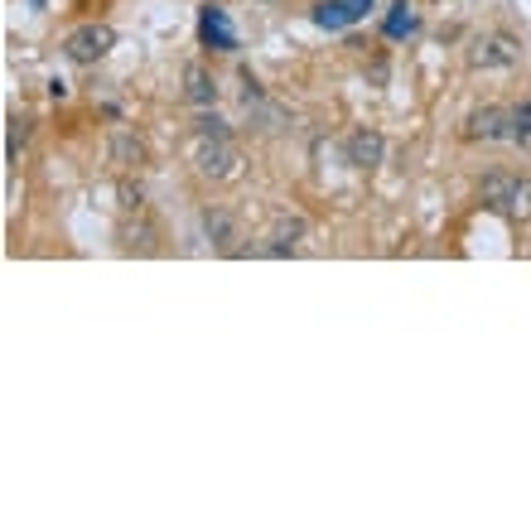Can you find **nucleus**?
I'll return each mask as SVG.
<instances>
[{
	"label": "nucleus",
	"mask_w": 531,
	"mask_h": 531,
	"mask_svg": "<svg viewBox=\"0 0 531 531\" xmlns=\"http://www.w3.org/2000/svg\"><path fill=\"white\" fill-rule=\"evenodd\" d=\"M203 39L218 44V49H237V34H232L223 10H203Z\"/></svg>",
	"instance_id": "f8f14e48"
},
{
	"label": "nucleus",
	"mask_w": 531,
	"mask_h": 531,
	"mask_svg": "<svg viewBox=\"0 0 531 531\" xmlns=\"http://www.w3.org/2000/svg\"><path fill=\"white\" fill-rule=\"evenodd\" d=\"M194 136H203V140H232V131H227V121L218 112H208L203 107V116L194 121Z\"/></svg>",
	"instance_id": "2eb2a0df"
},
{
	"label": "nucleus",
	"mask_w": 531,
	"mask_h": 531,
	"mask_svg": "<svg viewBox=\"0 0 531 531\" xmlns=\"http://www.w3.org/2000/svg\"><path fill=\"white\" fill-rule=\"evenodd\" d=\"M522 63V39L507 34V29H483L469 44V68L478 73H503V68H517Z\"/></svg>",
	"instance_id": "f257e3e1"
},
{
	"label": "nucleus",
	"mask_w": 531,
	"mask_h": 531,
	"mask_svg": "<svg viewBox=\"0 0 531 531\" xmlns=\"http://www.w3.org/2000/svg\"><path fill=\"white\" fill-rule=\"evenodd\" d=\"M469 140H512V112L507 107H478L469 116Z\"/></svg>",
	"instance_id": "6e6552de"
},
{
	"label": "nucleus",
	"mask_w": 531,
	"mask_h": 531,
	"mask_svg": "<svg viewBox=\"0 0 531 531\" xmlns=\"http://www.w3.org/2000/svg\"><path fill=\"white\" fill-rule=\"evenodd\" d=\"M116 49V29L112 25H83L73 29L68 39H63V54H68V63H102V58Z\"/></svg>",
	"instance_id": "7ed1b4c3"
},
{
	"label": "nucleus",
	"mask_w": 531,
	"mask_h": 531,
	"mask_svg": "<svg viewBox=\"0 0 531 531\" xmlns=\"http://www.w3.org/2000/svg\"><path fill=\"white\" fill-rule=\"evenodd\" d=\"M29 5H44V0H29Z\"/></svg>",
	"instance_id": "6ab92c4d"
},
{
	"label": "nucleus",
	"mask_w": 531,
	"mask_h": 531,
	"mask_svg": "<svg viewBox=\"0 0 531 531\" xmlns=\"http://www.w3.org/2000/svg\"><path fill=\"white\" fill-rule=\"evenodd\" d=\"M305 237H309V218H305V213H276L256 252H261V256H295Z\"/></svg>",
	"instance_id": "20e7f679"
},
{
	"label": "nucleus",
	"mask_w": 531,
	"mask_h": 531,
	"mask_svg": "<svg viewBox=\"0 0 531 531\" xmlns=\"http://www.w3.org/2000/svg\"><path fill=\"white\" fill-rule=\"evenodd\" d=\"M198 227H203V237H208V247L213 252H237V218L227 213V208H218V203H208L203 213H198Z\"/></svg>",
	"instance_id": "39448f33"
},
{
	"label": "nucleus",
	"mask_w": 531,
	"mask_h": 531,
	"mask_svg": "<svg viewBox=\"0 0 531 531\" xmlns=\"http://www.w3.org/2000/svg\"><path fill=\"white\" fill-rule=\"evenodd\" d=\"M121 242L136 247V252H155V227H150V218L140 213L136 223H121Z\"/></svg>",
	"instance_id": "ddd939ff"
},
{
	"label": "nucleus",
	"mask_w": 531,
	"mask_h": 531,
	"mask_svg": "<svg viewBox=\"0 0 531 531\" xmlns=\"http://www.w3.org/2000/svg\"><path fill=\"white\" fill-rule=\"evenodd\" d=\"M507 218H531V179H512V198H507Z\"/></svg>",
	"instance_id": "4468645a"
},
{
	"label": "nucleus",
	"mask_w": 531,
	"mask_h": 531,
	"mask_svg": "<svg viewBox=\"0 0 531 531\" xmlns=\"http://www.w3.org/2000/svg\"><path fill=\"white\" fill-rule=\"evenodd\" d=\"M29 140V121H10V160H15V150H25Z\"/></svg>",
	"instance_id": "a211bd4d"
},
{
	"label": "nucleus",
	"mask_w": 531,
	"mask_h": 531,
	"mask_svg": "<svg viewBox=\"0 0 531 531\" xmlns=\"http://www.w3.org/2000/svg\"><path fill=\"white\" fill-rule=\"evenodd\" d=\"M382 150H387V140L377 136V131H367V126L343 140V160L353 169H377L382 165Z\"/></svg>",
	"instance_id": "0eeeda50"
},
{
	"label": "nucleus",
	"mask_w": 531,
	"mask_h": 531,
	"mask_svg": "<svg viewBox=\"0 0 531 531\" xmlns=\"http://www.w3.org/2000/svg\"><path fill=\"white\" fill-rule=\"evenodd\" d=\"M194 169L203 179H237L242 174V150L232 140H194Z\"/></svg>",
	"instance_id": "f03ea898"
},
{
	"label": "nucleus",
	"mask_w": 531,
	"mask_h": 531,
	"mask_svg": "<svg viewBox=\"0 0 531 531\" xmlns=\"http://www.w3.org/2000/svg\"><path fill=\"white\" fill-rule=\"evenodd\" d=\"M478 198L493 208V213H507V198H512V179L507 174H483V184H478Z\"/></svg>",
	"instance_id": "9b49d317"
},
{
	"label": "nucleus",
	"mask_w": 531,
	"mask_h": 531,
	"mask_svg": "<svg viewBox=\"0 0 531 531\" xmlns=\"http://www.w3.org/2000/svg\"><path fill=\"white\" fill-rule=\"evenodd\" d=\"M512 140H531V102L512 107Z\"/></svg>",
	"instance_id": "f3484780"
},
{
	"label": "nucleus",
	"mask_w": 531,
	"mask_h": 531,
	"mask_svg": "<svg viewBox=\"0 0 531 531\" xmlns=\"http://www.w3.org/2000/svg\"><path fill=\"white\" fill-rule=\"evenodd\" d=\"M107 155H112L116 169H140L145 165V140L136 131H126V126H116L112 140H107Z\"/></svg>",
	"instance_id": "1a4fd4ad"
},
{
	"label": "nucleus",
	"mask_w": 531,
	"mask_h": 531,
	"mask_svg": "<svg viewBox=\"0 0 531 531\" xmlns=\"http://www.w3.org/2000/svg\"><path fill=\"white\" fill-rule=\"evenodd\" d=\"M392 10H396V15L387 20V34H392V39H401V34H411V29H416V15H411V5L401 0V5H392Z\"/></svg>",
	"instance_id": "dca6fc26"
},
{
	"label": "nucleus",
	"mask_w": 531,
	"mask_h": 531,
	"mask_svg": "<svg viewBox=\"0 0 531 531\" xmlns=\"http://www.w3.org/2000/svg\"><path fill=\"white\" fill-rule=\"evenodd\" d=\"M372 5H377V0H319V5H314V25L319 29H348V25H358Z\"/></svg>",
	"instance_id": "423d86ee"
},
{
	"label": "nucleus",
	"mask_w": 531,
	"mask_h": 531,
	"mask_svg": "<svg viewBox=\"0 0 531 531\" xmlns=\"http://www.w3.org/2000/svg\"><path fill=\"white\" fill-rule=\"evenodd\" d=\"M184 97H189L194 107H213V102H218V83H213V73H208L203 63H189V68H184Z\"/></svg>",
	"instance_id": "9d476101"
}]
</instances>
